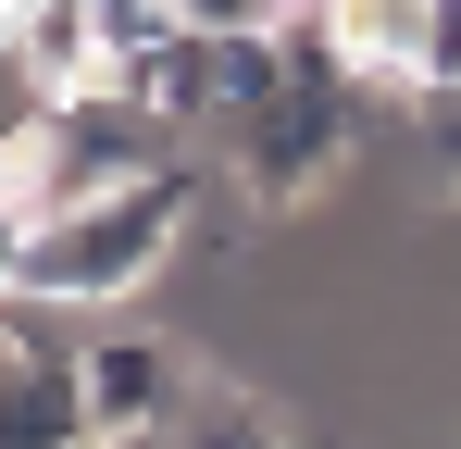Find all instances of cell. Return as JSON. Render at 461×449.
Listing matches in <instances>:
<instances>
[{
    "label": "cell",
    "instance_id": "6da1fadb",
    "mask_svg": "<svg viewBox=\"0 0 461 449\" xmlns=\"http://www.w3.org/2000/svg\"><path fill=\"white\" fill-rule=\"evenodd\" d=\"M187 213H200V175L187 162H162L138 188H113V200H76V213H50L38 237H0V299H25V312H100V299H138L187 250Z\"/></svg>",
    "mask_w": 461,
    "mask_h": 449
},
{
    "label": "cell",
    "instance_id": "7a4b0ae2",
    "mask_svg": "<svg viewBox=\"0 0 461 449\" xmlns=\"http://www.w3.org/2000/svg\"><path fill=\"white\" fill-rule=\"evenodd\" d=\"M362 87H349V63H300L262 113H237L225 125V175L262 200V213H300V200H324L349 162H362Z\"/></svg>",
    "mask_w": 461,
    "mask_h": 449
},
{
    "label": "cell",
    "instance_id": "3957f363",
    "mask_svg": "<svg viewBox=\"0 0 461 449\" xmlns=\"http://www.w3.org/2000/svg\"><path fill=\"white\" fill-rule=\"evenodd\" d=\"M0 449H100L87 337H63V312L25 299H0Z\"/></svg>",
    "mask_w": 461,
    "mask_h": 449
},
{
    "label": "cell",
    "instance_id": "277c9868",
    "mask_svg": "<svg viewBox=\"0 0 461 449\" xmlns=\"http://www.w3.org/2000/svg\"><path fill=\"white\" fill-rule=\"evenodd\" d=\"M187 350L150 337V325H113V337H87V412H100V437H162L175 425V399H187Z\"/></svg>",
    "mask_w": 461,
    "mask_h": 449
},
{
    "label": "cell",
    "instance_id": "5b68a950",
    "mask_svg": "<svg viewBox=\"0 0 461 449\" xmlns=\"http://www.w3.org/2000/svg\"><path fill=\"white\" fill-rule=\"evenodd\" d=\"M162 449H300V437H287V412L262 399V374L200 362L187 399H175V425H162Z\"/></svg>",
    "mask_w": 461,
    "mask_h": 449
},
{
    "label": "cell",
    "instance_id": "8992f818",
    "mask_svg": "<svg viewBox=\"0 0 461 449\" xmlns=\"http://www.w3.org/2000/svg\"><path fill=\"white\" fill-rule=\"evenodd\" d=\"M100 449H162V437H100Z\"/></svg>",
    "mask_w": 461,
    "mask_h": 449
}]
</instances>
